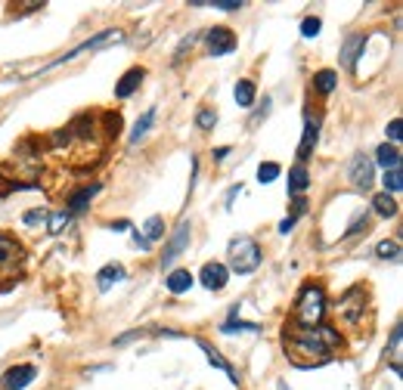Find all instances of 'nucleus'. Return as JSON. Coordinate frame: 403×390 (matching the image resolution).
Listing matches in <instances>:
<instances>
[{
  "label": "nucleus",
  "mask_w": 403,
  "mask_h": 390,
  "mask_svg": "<svg viewBox=\"0 0 403 390\" xmlns=\"http://www.w3.org/2000/svg\"><path fill=\"white\" fill-rule=\"evenodd\" d=\"M155 112H159L155 106L143 112V118H140V121L134 124V130H130V143H140V139H146V134H149L152 124H155Z\"/></svg>",
  "instance_id": "5701e85b"
},
{
  "label": "nucleus",
  "mask_w": 403,
  "mask_h": 390,
  "mask_svg": "<svg viewBox=\"0 0 403 390\" xmlns=\"http://www.w3.org/2000/svg\"><path fill=\"white\" fill-rule=\"evenodd\" d=\"M301 214H304V199H298V201H294L292 214H289V217H285V220H283V223H279V232H283V236H285V232H289V229H292V226H294V223H298V217H301Z\"/></svg>",
  "instance_id": "7c9ffc66"
},
{
  "label": "nucleus",
  "mask_w": 403,
  "mask_h": 390,
  "mask_svg": "<svg viewBox=\"0 0 403 390\" xmlns=\"http://www.w3.org/2000/svg\"><path fill=\"white\" fill-rule=\"evenodd\" d=\"M347 180H351V186L354 189H360V192H366L369 186L376 183V165H372L369 155H363V152L354 155L351 168H347Z\"/></svg>",
  "instance_id": "0eeeda50"
},
{
  "label": "nucleus",
  "mask_w": 403,
  "mask_h": 390,
  "mask_svg": "<svg viewBox=\"0 0 403 390\" xmlns=\"http://www.w3.org/2000/svg\"><path fill=\"white\" fill-rule=\"evenodd\" d=\"M400 344H403V325L397 322L394 325V332H391V365H394L397 375H400Z\"/></svg>",
  "instance_id": "bb28decb"
},
{
  "label": "nucleus",
  "mask_w": 403,
  "mask_h": 390,
  "mask_svg": "<svg viewBox=\"0 0 403 390\" xmlns=\"http://www.w3.org/2000/svg\"><path fill=\"white\" fill-rule=\"evenodd\" d=\"M279 174H283V170H279L276 161H264V165L258 168V180H261V183H273Z\"/></svg>",
  "instance_id": "2f4dec72"
},
{
  "label": "nucleus",
  "mask_w": 403,
  "mask_h": 390,
  "mask_svg": "<svg viewBox=\"0 0 403 390\" xmlns=\"http://www.w3.org/2000/svg\"><path fill=\"white\" fill-rule=\"evenodd\" d=\"M165 285H168L170 294H186L192 288V272L190 270H170L168 279H165Z\"/></svg>",
  "instance_id": "f3484780"
},
{
  "label": "nucleus",
  "mask_w": 403,
  "mask_h": 390,
  "mask_svg": "<svg viewBox=\"0 0 403 390\" xmlns=\"http://www.w3.org/2000/svg\"><path fill=\"white\" fill-rule=\"evenodd\" d=\"M214 10H242V0H211Z\"/></svg>",
  "instance_id": "e433bc0d"
},
{
  "label": "nucleus",
  "mask_w": 403,
  "mask_h": 390,
  "mask_svg": "<svg viewBox=\"0 0 403 390\" xmlns=\"http://www.w3.org/2000/svg\"><path fill=\"white\" fill-rule=\"evenodd\" d=\"M267 108H270V99H264V103H261V108H258V112H254V118H252V124H258L261 118H267Z\"/></svg>",
  "instance_id": "58836bf2"
},
{
  "label": "nucleus",
  "mask_w": 403,
  "mask_h": 390,
  "mask_svg": "<svg viewBox=\"0 0 403 390\" xmlns=\"http://www.w3.org/2000/svg\"><path fill=\"white\" fill-rule=\"evenodd\" d=\"M196 124H199V130H214V124H217L214 108H199V112H196Z\"/></svg>",
  "instance_id": "473e14b6"
},
{
  "label": "nucleus",
  "mask_w": 403,
  "mask_h": 390,
  "mask_svg": "<svg viewBox=\"0 0 403 390\" xmlns=\"http://www.w3.org/2000/svg\"><path fill=\"white\" fill-rule=\"evenodd\" d=\"M121 31L118 28H108L103 31V34H97V37H90V41H84V44H78L72 53H66V56H59V59H53V62H46L44 68H37V72H31V75H44V72H50V68H56V65H66V62H72L75 56H81V53H87V50H99V46H106V44H112V41H121Z\"/></svg>",
  "instance_id": "39448f33"
},
{
  "label": "nucleus",
  "mask_w": 403,
  "mask_h": 390,
  "mask_svg": "<svg viewBox=\"0 0 403 390\" xmlns=\"http://www.w3.org/2000/svg\"><path fill=\"white\" fill-rule=\"evenodd\" d=\"M208 50H211V56H227V53L236 50V37H232V31L230 28H223V25H217L208 31Z\"/></svg>",
  "instance_id": "9d476101"
},
{
  "label": "nucleus",
  "mask_w": 403,
  "mask_h": 390,
  "mask_svg": "<svg viewBox=\"0 0 403 390\" xmlns=\"http://www.w3.org/2000/svg\"><path fill=\"white\" fill-rule=\"evenodd\" d=\"M323 22L316 19V15H307V19H301V37H307V41H314L316 34H320Z\"/></svg>",
  "instance_id": "c756f323"
},
{
  "label": "nucleus",
  "mask_w": 403,
  "mask_h": 390,
  "mask_svg": "<svg viewBox=\"0 0 403 390\" xmlns=\"http://www.w3.org/2000/svg\"><path fill=\"white\" fill-rule=\"evenodd\" d=\"M363 50H366V37L363 34H351L345 41V46H341V65L345 68H354L356 59L363 56Z\"/></svg>",
  "instance_id": "4468645a"
},
{
  "label": "nucleus",
  "mask_w": 403,
  "mask_h": 390,
  "mask_svg": "<svg viewBox=\"0 0 403 390\" xmlns=\"http://www.w3.org/2000/svg\"><path fill=\"white\" fill-rule=\"evenodd\" d=\"M385 192L388 195H397V192H403V170H400V165L397 168H391V170H385Z\"/></svg>",
  "instance_id": "a878e982"
},
{
  "label": "nucleus",
  "mask_w": 403,
  "mask_h": 390,
  "mask_svg": "<svg viewBox=\"0 0 403 390\" xmlns=\"http://www.w3.org/2000/svg\"><path fill=\"white\" fill-rule=\"evenodd\" d=\"M199 279H202V285H205L208 291H221V288L227 285V279H230V270L214 260V263H205V267H202Z\"/></svg>",
  "instance_id": "f8f14e48"
},
{
  "label": "nucleus",
  "mask_w": 403,
  "mask_h": 390,
  "mask_svg": "<svg viewBox=\"0 0 403 390\" xmlns=\"http://www.w3.org/2000/svg\"><path fill=\"white\" fill-rule=\"evenodd\" d=\"M338 344H341V334L332 325H316V329L292 325V329H285V353H289V360L298 369L329 363V356L338 350Z\"/></svg>",
  "instance_id": "f257e3e1"
},
{
  "label": "nucleus",
  "mask_w": 403,
  "mask_h": 390,
  "mask_svg": "<svg viewBox=\"0 0 403 390\" xmlns=\"http://www.w3.org/2000/svg\"><path fill=\"white\" fill-rule=\"evenodd\" d=\"M307 186H310V174H307V168L304 165H294L289 170V195H294V199H301V195L307 192Z\"/></svg>",
  "instance_id": "a211bd4d"
},
{
  "label": "nucleus",
  "mask_w": 403,
  "mask_h": 390,
  "mask_svg": "<svg viewBox=\"0 0 403 390\" xmlns=\"http://www.w3.org/2000/svg\"><path fill=\"white\" fill-rule=\"evenodd\" d=\"M388 139H391V146H397L403 139V118H391V124H388Z\"/></svg>",
  "instance_id": "c9c22d12"
},
{
  "label": "nucleus",
  "mask_w": 403,
  "mask_h": 390,
  "mask_svg": "<svg viewBox=\"0 0 403 390\" xmlns=\"http://www.w3.org/2000/svg\"><path fill=\"white\" fill-rule=\"evenodd\" d=\"M372 165H382L385 170L397 168L400 165V149H397V146H391V143H382L376 149V161H372Z\"/></svg>",
  "instance_id": "aec40b11"
},
{
  "label": "nucleus",
  "mask_w": 403,
  "mask_h": 390,
  "mask_svg": "<svg viewBox=\"0 0 403 390\" xmlns=\"http://www.w3.org/2000/svg\"><path fill=\"white\" fill-rule=\"evenodd\" d=\"M134 245L140 248V251H149V248H152V245H149V241H146L143 236H140V232H134Z\"/></svg>",
  "instance_id": "ea45409f"
},
{
  "label": "nucleus",
  "mask_w": 403,
  "mask_h": 390,
  "mask_svg": "<svg viewBox=\"0 0 403 390\" xmlns=\"http://www.w3.org/2000/svg\"><path fill=\"white\" fill-rule=\"evenodd\" d=\"M22 260H25V251H22V245H19L16 239L6 236V232H0V279H4V276H13V272L22 267Z\"/></svg>",
  "instance_id": "6e6552de"
},
{
  "label": "nucleus",
  "mask_w": 403,
  "mask_h": 390,
  "mask_svg": "<svg viewBox=\"0 0 403 390\" xmlns=\"http://www.w3.org/2000/svg\"><path fill=\"white\" fill-rule=\"evenodd\" d=\"M190 236H192L190 220H180V223L174 226V232H170L168 241H165V254H161V270L170 267V263H174L177 257L186 251V245H190Z\"/></svg>",
  "instance_id": "423d86ee"
},
{
  "label": "nucleus",
  "mask_w": 403,
  "mask_h": 390,
  "mask_svg": "<svg viewBox=\"0 0 403 390\" xmlns=\"http://www.w3.org/2000/svg\"><path fill=\"white\" fill-rule=\"evenodd\" d=\"M335 313L347 329H360L363 313H366V291H363V285H354V288H347V291L341 294Z\"/></svg>",
  "instance_id": "20e7f679"
},
{
  "label": "nucleus",
  "mask_w": 403,
  "mask_h": 390,
  "mask_svg": "<svg viewBox=\"0 0 403 390\" xmlns=\"http://www.w3.org/2000/svg\"><path fill=\"white\" fill-rule=\"evenodd\" d=\"M310 87H314V93H320V96H329V93L338 87V75L332 72V68H323V72H316V75H314Z\"/></svg>",
  "instance_id": "6ab92c4d"
},
{
  "label": "nucleus",
  "mask_w": 403,
  "mask_h": 390,
  "mask_svg": "<svg viewBox=\"0 0 403 390\" xmlns=\"http://www.w3.org/2000/svg\"><path fill=\"white\" fill-rule=\"evenodd\" d=\"M264 254H261V245L254 239L248 236H239L230 241V270L236 272V276H248V272H254L261 267Z\"/></svg>",
  "instance_id": "7ed1b4c3"
},
{
  "label": "nucleus",
  "mask_w": 403,
  "mask_h": 390,
  "mask_svg": "<svg viewBox=\"0 0 403 390\" xmlns=\"http://www.w3.org/2000/svg\"><path fill=\"white\" fill-rule=\"evenodd\" d=\"M196 344L202 347V353H205V356H208V363H211V365H214V369L227 372V375H230V381H232V384H239V375H236V372H232V365H230L227 360H223V356H221V353H217V350H214L211 344H208V341H205V338H199V341H196Z\"/></svg>",
  "instance_id": "dca6fc26"
},
{
  "label": "nucleus",
  "mask_w": 403,
  "mask_h": 390,
  "mask_svg": "<svg viewBox=\"0 0 403 390\" xmlns=\"http://www.w3.org/2000/svg\"><path fill=\"white\" fill-rule=\"evenodd\" d=\"M37 378V369L35 365H13V369L4 372V390H25L31 381Z\"/></svg>",
  "instance_id": "9b49d317"
},
{
  "label": "nucleus",
  "mask_w": 403,
  "mask_h": 390,
  "mask_svg": "<svg viewBox=\"0 0 403 390\" xmlns=\"http://www.w3.org/2000/svg\"><path fill=\"white\" fill-rule=\"evenodd\" d=\"M316 139H320V118H316V115H307L304 118V134H301V143H298V165H304L310 155H314Z\"/></svg>",
  "instance_id": "1a4fd4ad"
},
{
  "label": "nucleus",
  "mask_w": 403,
  "mask_h": 390,
  "mask_svg": "<svg viewBox=\"0 0 403 390\" xmlns=\"http://www.w3.org/2000/svg\"><path fill=\"white\" fill-rule=\"evenodd\" d=\"M108 229H130V223L128 220H112V223H106Z\"/></svg>",
  "instance_id": "a19ab883"
},
{
  "label": "nucleus",
  "mask_w": 403,
  "mask_h": 390,
  "mask_svg": "<svg viewBox=\"0 0 403 390\" xmlns=\"http://www.w3.org/2000/svg\"><path fill=\"white\" fill-rule=\"evenodd\" d=\"M227 155H230L227 146H223V149H214V158H227Z\"/></svg>",
  "instance_id": "79ce46f5"
},
{
  "label": "nucleus",
  "mask_w": 403,
  "mask_h": 390,
  "mask_svg": "<svg viewBox=\"0 0 403 390\" xmlns=\"http://www.w3.org/2000/svg\"><path fill=\"white\" fill-rule=\"evenodd\" d=\"M323 316H326V291L316 282H304L298 298H294V307H292L294 325H301V329H316V325H323Z\"/></svg>",
  "instance_id": "f03ea898"
},
{
  "label": "nucleus",
  "mask_w": 403,
  "mask_h": 390,
  "mask_svg": "<svg viewBox=\"0 0 403 390\" xmlns=\"http://www.w3.org/2000/svg\"><path fill=\"white\" fill-rule=\"evenodd\" d=\"M124 279V267L121 263H108V267H103L97 272V285L103 288V291H108V288H112L115 282H121Z\"/></svg>",
  "instance_id": "412c9836"
},
{
  "label": "nucleus",
  "mask_w": 403,
  "mask_h": 390,
  "mask_svg": "<svg viewBox=\"0 0 403 390\" xmlns=\"http://www.w3.org/2000/svg\"><path fill=\"white\" fill-rule=\"evenodd\" d=\"M223 334H236V332H261V325H254V322H227V325H223V329H221Z\"/></svg>",
  "instance_id": "72a5a7b5"
},
{
  "label": "nucleus",
  "mask_w": 403,
  "mask_h": 390,
  "mask_svg": "<svg viewBox=\"0 0 403 390\" xmlns=\"http://www.w3.org/2000/svg\"><path fill=\"white\" fill-rule=\"evenodd\" d=\"M140 236H143L146 241H149V245H152V241H159L161 236H165V220H161L159 214L149 217V220L143 223V232H140Z\"/></svg>",
  "instance_id": "b1692460"
},
{
  "label": "nucleus",
  "mask_w": 403,
  "mask_h": 390,
  "mask_svg": "<svg viewBox=\"0 0 403 390\" xmlns=\"http://www.w3.org/2000/svg\"><path fill=\"white\" fill-rule=\"evenodd\" d=\"M68 223H72V214H68V210H53V217H50V236H59Z\"/></svg>",
  "instance_id": "c85d7f7f"
},
{
  "label": "nucleus",
  "mask_w": 403,
  "mask_h": 390,
  "mask_svg": "<svg viewBox=\"0 0 403 390\" xmlns=\"http://www.w3.org/2000/svg\"><path fill=\"white\" fill-rule=\"evenodd\" d=\"M372 210L378 217H397V201H394V195L378 192V195H372Z\"/></svg>",
  "instance_id": "4be33fe9"
},
{
  "label": "nucleus",
  "mask_w": 403,
  "mask_h": 390,
  "mask_svg": "<svg viewBox=\"0 0 403 390\" xmlns=\"http://www.w3.org/2000/svg\"><path fill=\"white\" fill-rule=\"evenodd\" d=\"M143 77H146V72L140 65H134V68H128L121 77H118V84H115V96L118 99H128V96H134L137 93V87L143 84Z\"/></svg>",
  "instance_id": "ddd939ff"
},
{
  "label": "nucleus",
  "mask_w": 403,
  "mask_h": 390,
  "mask_svg": "<svg viewBox=\"0 0 403 390\" xmlns=\"http://www.w3.org/2000/svg\"><path fill=\"white\" fill-rule=\"evenodd\" d=\"M97 195H99V183L84 186V189H78V192L68 195V205H66V210H68V214H81V210L87 208L90 201L97 199Z\"/></svg>",
  "instance_id": "2eb2a0df"
},
{
  "label": "nucleus",
  "mask_w": 403,
  "mask_h": 390,
  "mask_svg": "<svg viewBox=\"0 0 403 390\" xmlns=\"http://www.w3.org/2000/svg\"><path fill=\"white\" fill-rule=\"evenodd\" d=\"M22 220H25V226H37V223L46 220V210H28V214L22 217Z\"/></svg>",
  "instance_id": "4c0bfd02"
},
{
  "label": "nucleus",
  "mask_w": 403,
  "mask_h": 390,
  "mask_svg": "<svg viewBox=\"0 0 403 390\" xmlns=\"http://www.w3.org/2000/svg\"><path fill=\"white\" fill-rule=\"evenodd\" d=\"M366 210H363V214H356L354 217V223L351 226H347V232H345V239H356V236H360V229H366Z\"/></svg>",
  "instance_id": "f704fd0d"
},
{
  "label": "nucleus",
  "mask_w": 403,
  "mask_h": 390,
  "mask_svg": "<svg viewBox=\"0 0 403 390\" xmlns=\"http://www.w3.org/2000/svg\"><path fill=\"white\" fill-rule=\"evenodd\" d=\"M232 96H236L239 106H252L254 103V84L252 81H239L236 90H232Z\"/></svg>",
  "instance_id": "cd10ccee"
},
{
  "label": "nucleus",
  "mask_w": 403,
  "mask_h": 390,
  "mask_svg": "<svg viewBox=\"0 0 403 390\" xmlns=\"http://www.w3.org/2000/svg\"><path fill=\"white\" fill-rule=\"evenodd\" d=\"M376 257L382 260H400V241L397 239H385L376 245Z\"/></svg>",
  "instance_id": "393cba45"
}]
</instances>
